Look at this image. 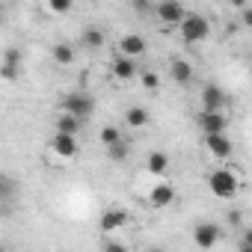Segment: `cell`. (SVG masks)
Instances as JSON below:
<instances>
[{
  "label": "cell",
  "instance_id": "83f0119b",
  "mask_svg": "<svg viewBox=\"0 0 252 252\" xmlns=\"http://www.w3.org/2000/svg\"><path fill=\"white\" fill-rule=\"evenodd\" d=\"M237 249H240V252H252V234H249V231L240 234V246H237Z\"/></svg>",
  "mask_w": 252,
  "mask_h": 252
},
{
  "label": "cell",
  "instance_id": "ba28073f",
  "mask_svg": "<svg viewBox=\"0 0 252 252\" xmlns=\"http://www.w3.org/2000/svg\"><path fill=\"white\" fill-rule=\"evenodd\" d=\"M202 146H205V152L214 158V160H228L231 158V152H234V146H231V140H228V134H205L202 137Z\"/></svg>",
  "mask_w": 252,
  "mask_h": 252
},
{
  "label": "cell",
  "instance_id": "ac0fdd59",
  "mask_svg": "<svg viewBox=\"0 0 252 252\" xmlns=\"http://www.w3.org/2000/svg\"><path fill=\"white\" fill-rule=\"evenodd\" d=\"M51 57H54V63H57V65H71V63H74V57H77V51H74V45H71V42H57V45L51 48Z\"/></svg>",
  "mask_w": 252,
  "mask_h": 252
},
{
  "label": "cell",
  "instance_id": "7402d4cb",
  "mask_svg": "<svg viewBox=\"0 0 252 252\" xmlns=\"http://www.w3.org/2000/svg\"><path fill=\"white\" fill-rule=\"evenodd\" d=\"M140 86L146 89V92H158L160 89V74L158 71H152V68H140Z\"/></svg>",
  "mask_w": 252,
  "mask_h": 252
},
{
  "label": "cell",
  "instance_id": "e0dca14e",
  "mask_svg": "<svg viewBox=\"0 0 252 252\" xmlns=\"http://www.w3.org/2000/svg\"><path fill=\"white\" fill-rule=\"evenodd\" d=\"M149 119H152V113L146 107H140V104H134V107L125 110V125H128V128H146Z\"/></svg>",
  "mask_w": 252,
  "mask_h": 252
},
{
  "label": "cell",
  "instance_id": "7c38bea8",
  "mask_svg": "<svg viewBox=\"0 0 252 252\" xmlns=\"http://www.w3.org/2000/svg\"><path fill=\"white\" fill-rule=\"evenodd\" d=\"M110 74H113V80H119V83H131V80L140 74V65H137L134 60L116 57V60H113V65H110Z\"/></svg>",
  "mask_w": 252,
  "mask_h": 252
},
{
  "label": "cell",
  "instance_id": "9a60e30c",
  "mask_svg": "<svg viewBox=\"0 0 252 252\" xmlns=\"http://www.w3.org/2000/svg\"><path fill=\"white\" fill-rule=\"evenodd\" d=\"M104 42H107V33H104L98 24L83 27V33H80V45H83L86 51H101V48H104Z\"/></svg>",
  "mask_w": 252,
  "mask_h": 252
},
{
  "label": "cell",
  "instance_id": "484cf974",
  "mask_svg": "<svg viewBox=\"0 0 252 252\" xmlns=\"http://www.w3.org/2000/svg\"><path fill=\"white\" fill-rule=\"evenodd\" d=\"M21 77V68H12V65H3V63H0V80H18Z\"/></svg>",
  "mask_w": 252,
  "mask_h": 252
},
{
  "label": "cell",
  "instance_id": "6da1fadb",
  "mask_svg": "<svg viewBox=\"0 0 252 252\" xmlns=\"http://www.w3.org/2000/svg\"><path fill=\"white\" fill-rule=\"evenodd\" d=\"M208 190L217 199H234L243 190V178L234 166H220V169L208 172Z\"/></svg>",
  "mask_w": 252,
  "mask_h": 252
},
{
  "label": "cell",
  "instance_id": "f546056e",
  "mask_svg": "<svg viewBox=\"0 0 252 252\" xmlns=\"http://www.w3.org/2000/svg\"><path fill=\"white\" fill-rule=\"evenodd\" d=\"M134 9H137V12H152L155 6L149 3V0H137V3H134Z\"/></svg>",
  "mask_w": 252,
  "mask_h": 252
},
{
  "label": "cell",
  "instance_id": "44dd1931",
  "mask_svg": "<svg viewBox=\"0 0 252 252\" xmlns=\"http://www.w3.org/2000/svg\"><path fill=\"white\" fill-rule=\"evenodd\" d=\"M125 137H122V131L116 128V125H104V128L98 131V143L104 146V149H110V146H116V143H122Z\"/></svg>",
  "mask_w": 252,
  "mask_h": 252
},
{
  "label": "cell",
  "instance_id": "52a82bcc",
  "mask_svg": "<svg viewBox=\"0 0 252 252\" xmlns=\"http://www.w3.org/2000/svg\"><path fill=\"white\" fill-rule=\"evenodd\" d=\"M116 51H119V57H125V60H140L146 51H149V42L140 36V33H125L119 42H116Z\"/></svg>",
  "mask_w": 252,
  "mask_h": 252
},
{
  "label": "cell",
  "instance_id": "4fadbf2b",
  "mask_svg": "<svg viewBox=\"0 0 252 252\" xmlns=\"http://www.w3.org/2000/svg\"><path fill=\"white\" fill-rule=\"evenodd\" d=\"M169 77H172L178 86H190V83H193V77H196V68H193V63H190V60L175 57V60L169 63Z\"/></svg>",
  "mask_w": 252,
  "mask_h": 252
},
{
  "label": "cell",
  "instance_id": "ffe728a7",
  "mask_svg": "<svg viewBox=\"0 0 252 252\" xmlns=\"http://www.w3.org/2000/svg\"><path fill=\"white\" fill-rule=\"evenodd\" d=\"M15 196H18V181L12 175H6V172H0V205L12 202Z\"/></svg>",
  "mask_w": 252,
  "mask_h": 252
},
{
  "label": "cell",
  "instance_id": "5bb4252c",
  "mask_svg": "<svg viewBox=\"0 0 252 252\" xmlns=\"http://www.w3.org/2000/svg\"><path fill=\"white\" fill-rule=\"evenodd\" d=\"M175 202V187L172 184H166V181H158L155 187H152V193H149V205L152 208H169Z\"/></svg>",
  "mask_w": 252,
  "mask_h": 252
},
{
  "label": "cell",
  "instance_id": "603a6c76",
  "mask_svg": "<svg viewBox=\"0 0 252 252\" xmlns=\"http://www.w3.org/2000/svg\"><path fill=\"white\" fill-rule=\"evenodd\" d=\"M107 152V158L113 160V163H122V160H128V155H131V146L128 143H116V146H110V149H104Z\"/></svg>",
  "mask_w": 252,
  "mask_h": 252
},
{
  "label": "cell",
  "instance_id": "7a4b0ae2",
  "mask_svg": "<svg viewBox=\"0 0 252 252\" xmlns=\"http://www.w3.org/2000/svg\"><path fill=\"white\" fill-rule=\"evenodd\" d=\"M63 113H68V116L77 119V122L92 119V113H95V95H92L89 89H74V92H68V95L63 98Z\"/></svg>",
  "mask_w": 252,
  "mask_h": 252
},
{
  "label": "cell",
  "instance_id": "5b68a950",
  "mask_svg": "<svg viewBox=\"0 0 252 252\" xmlns=\"http://www.w3.org/2000/svg\"><path fill=\"white\" fill-rule=\"evenodd\" d=\"M152 12H155V18L163 27H178L187 18V9H184V3H178V0H163V3H155Z\"/></svg>",
  "mask_w": 252,
  "mask_h": 252
},
{
  "label": "cell",
  "instance_id": "d4e9b609",
  "mask_svg": "<svg viewBox=\"0 0 252 252\" xmlns=\"http://www.w3.org/2000/svg\"><path fill=\"white\" fill-rule=\"evenodd\" d=\"M21 63H24V51H21V48H6V51H3V65L21 68Z\"/></svg>",
  "mask_w": 252,
  "mask_h": 252
},
{
  "label": "cell",
  "instance_id": "4dcf8cb0",
  "mask_svg": "<svg viewBox=\"0 0 252 252\" xmlns=\"http://www.w3.org/2000/svg\"><path fill=\"white\" fill-rule=\"evenodd\" d=\"M0 252H9V249H6V246H0Z\"/></svg>",
  "mask_w": 252,
  "mask_h": 252
},
{
  "label": "cell",
  "instance_id": "4316f807",
  "mask_svg": "<svg viewBox=\"0 0 252 252\" xmlns=\"http://www.w3.org/2000/svg\"><path fill=\"white\" fill-rule=\"evenodd\" d=\"M104 252H131V249L125 246V243H119V240H107L104 243Z\"/></svg>",
  "mask_w": 252,
  "mask_h": 252
},
{
  "label": "cell",
  "instance_id": "30bf717a",
  "mask_svg": "<svg viewBox=\"0 0 252 252\" xmlns=\"http://www.w3.org/2000/svg\"><path fill=\"white\" fill-rule=\"evenodd\" d=\"M228 116L225 113H202L199 110V116H196V125H199V131H202V137L205 134H225L228 131Z\"/></svg>",
  "mask_w": 252,
  "mask_h": 252
},
{
  "label": "cell",
  "instance_id": "8fae6325",
  "mask_svg": "<svg viewBox=\"0 0 252 252\" xmlns=\"http://www.w3.org/2000/svg\"><path fill=\"white\" fill-rule=\"evenodd\" d=\"M51 152L60 158V160H74L80 155V146H77V137H65V134H54L51 137Z\"/></svg>",
  "mask_w": 252,
  "mask_h": 252
},
{
  "label": "cell",
  "instance_id": "277c9868",
  "mask_svg": "<svg viewBox=\"0 0 252 252\" xmlns=\"http://www.w3.org/2000/svg\"><path fill=\"white\" fill-rule=\"evenodd\" d=\"M202 113H225V104H228V95L220 83H205L202 86Z\"/></svg>",
  "mask_w": 252,
  "mask_h": 252
},
{
  "label": "cell",
  "instance_id": "3957f363",
  "mask_svg": "<svg viewBox=\"0 0 252 252\" xmlns=\"http://www.w3.org/2000/svg\"><path fill=\"white\" fill-rule=\"evenodd\" d=\"M178 33H181V42L184 45H199L211 36V21L205 15H196V12H187V18L178 24Z\"/></svg>",
  "mask_w": 252,
  "mask_h": 252
},
{
  "label": "cell",
  "instance_id": "d6986e66",
  "mask_svg": "<svg viewBox=\"0 0 252 252\" xmlns=\"http://www.w3.org/2000/svg\"><path fill=\"white\" fill-rule=\"evenodd\" d=\"M169 169V155L166 152H149L146 158V172L149 175H163Z\"/></svg>",
  "mask_w": 252,
  "mask_h": 252
},
{
  "label": "cell",
  "instance_id": "cb8c5ba5",
  "mask_svg": "<svg viewBox=\"0 0 252 252\" xmlns=\"http://www.w3.org/2000/svg\"><path fill=\"white\" fill-rule=\"evenodd\" d=\"M45 9L51 15H68L74 9V3H71V0H51V3H45Z\"/></svg>",
  "mask_w": 252,
  "mask_h": 252
},
{
  "label": "cell",
  "instance_id": "9c48e42d",
  "mask_svg": "<svg viewBox=\"0 0 252 252\" xmlns=\"http://www.w3.org/2000/svg\"><path fill=\"white\" fill-rule=\"evenodd\" d=\"M220 240H222V225H217V222H196V228H193V243H196L199 249H214Z\"/></svg>",
  "mask_w": 252,
  "mask_h": 252
},
{
  "label": "cell",
  "instance_id": "2e32d148",
  "mask_svg": "<svg viewBox=\"0 0 252 252\" xmlns=\"http://www.w3.org/2000/svg\"><path fill=\"white\" fill-rule=\"evenodd\" d=\"M54 134H65V137H77L80 134V128H83V122H77V119H71L68 113H60L57 119H54Z\"/></svg>",
  "mask_w": 252,
  "mask_h": 252
},
{
  "label": "cell",
  "instance_id": "8992f818",
  "mask_svg": "<svg viewBox=\"0 0 252 252\" xmlns=\"http://www.w3.org/2000/svg\"><path fill=\"white\" fill-rule=\"evenodd\" d=\"M131 225V211L128 208H107L98 220V228L104 234H113V231H122V228H128Z\"/></svg>",
  "mask_w": 252,
  "mask_h": 252
},
{
  "label": "cell",
  "instance_id": "f1b7e54d",
  "mask_svg": "<svg viewBox=\"0 0 252 252\" xmlns=\"http://www.w3.org/2000/svg\"><path fill=\"white\" fill-rule=\"evenodd\" d=\"M243 222V211H228V225H240Z\"/></svg>",
  "mask_w": 252,
  "mask_h": 252
}]
</instances>
